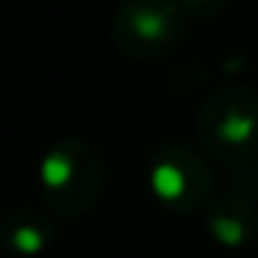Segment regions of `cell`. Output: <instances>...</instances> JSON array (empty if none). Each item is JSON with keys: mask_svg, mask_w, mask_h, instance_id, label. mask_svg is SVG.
<instances>
[{"mask_svg": "<svg viewBox=\"0 0 258 258\" xmlns=\"http://www.w3.org/2000/svg\"><path fill=\"white\" fill-rule=\"evenodd\" d=\"M56 239V225L45 211L34 206H23L9 211L0 219V244L14 255H39Z\"/></svg>", "mask_w": 258, "mask_h": 258, "instance_id": "6", "label": "cell"}, {"mask_svg": "<svg viewBox=\"0 0 258 258\" xmlns=\"http://www.w3.org/2000/svg\"><path fill=\"white\" fill-rule=\"evenodd\" d=\"M150 186L161 206L175 214H191L208 203L211 172L208 164L189 145H164L150 167Z\"/></svg>", "mask_w": 258, "mask_h": 258, "instance_id": "4", "label": "cell"}, {"mask_svg": "<svg viewBox=\"0 0 258 258\" xmlns=\"http://www.w3.org/2000/svg\"><path fill=\"white\" fill-rule=\"evenodd\" d=\"M186 25L180 0H122L111 23V39L128 58L150 61L178 45Z\"/></svg>", "mask_w": 258, "mask_h": 258, "instance_id": "3", "label": "cell"}, {"mask_svg": "<svg viewBox=\"0 0 258 258\" xmlns=\"http://www.w3.org/2000/svg\"><path fill=\"white\" fill-rule=\"evenodd\" d=\"M197 142L222 164H241L258 153V92L244 84L217 89L197 114Z\"/></svg>", "mask_w": 258, "mask_h": 258, "instance_id": "1", "label": "cell"}, {"mask_svg": "<svg viewBox=\"0 0 258 258\" xmlns=\"http://www.w3.org/2000/svg\"><path fill=\"white\" fill-rule=\"evenodd\" d=\"M206 230L222 247H244L258 233V211L244 195H225L208 203Z\"/></svg>", "mask_w": 258, "mask_h": 258, "instance_id": "5", "label": "cell"}, {"mask_svg": "<svg viewBox=\"0 0 258 258\" xmlns=\"http://www.w3.org/2000/svg\"><path fill=\"white\" fill-rule=\"evenodd\" d=\"M103 183L100 153L81 136H67L39 164L42 200L58 217H81L95 206Z\"/></svg>", "mask_w": 258, "mask_h": 258, "instance_id": "2", "label": "cell"}, {"mask_svg": "<svg viewBox=\"0 0 258 258\" xmlns=\"http://www.w3.org/2000/svg\"><path fill=\"white\" fill-rule=\"evenodd\" d=\"M180 3L191 17H214L228 6V0H180Z\"/></svg>", "mask_w": 258, "mask_h": 258, "instance_id": "7", "label": "cell"}]
</instances>
